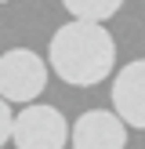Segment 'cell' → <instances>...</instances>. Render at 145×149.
Returning a JSON list of instances; mask_svg holds the SVG:
<instances>
[{"label":"cell","instance_id":"2","mask_svg":"<svg viewBox=\"0 0 145 149\" xmlns=\"http://www.w3.org/2000/svg\"><path fill=\"white\" fill-rule=\"evenodd\" d=\"M47 65L33 47H11L0 55V95L7 102H36L47 87Z\"/></svg>","mask_w":145,"mask_h":149},{"label":"cell","instance_id":"7","mask_svg":"<svg viewBox=\"0 0 145 149\" xmlns=\"http://www.w3.org/2000/svg\"><path fill=\"white\" fill-rule=\"evenodd\" d=\"M11 131H14V113H11V102L0 95V146L11 142Z\"/></svg>","mask_w":145,"mask_h":149},{"label":"cell","instance_id":"5","mask_svg":"<svg viewBox=\"0 0 145 149\" xmlns=\"http://www.w3.org/2000/svg\"><path fill=\"white\" fill-rule=\"evenodd\" d=\"M113 109L130 124L145 131V58L127 62L113 80Z\"/></svg>","mask_w":145,"mask_h":149},{"label":"cell","instance_id":"4","mask_svg":"<svg viewBox=\"0 0 145 149\" xmlns=\"http://www.w3.org/2000/svg\"><path fill=\"white\" fill-rule=\"evenodd\" d=\"M127 127L130 124L116 109L113 113L109 109H87L72 124L69 146H76V149H123L127 146Z\"/></svg>","mask_w":145,"mask_h":149},{"label":"cell","instance_id":"8","mask_svg":"<svg viewBox=\"0 0 145 149\" xmlns=\"http://www.w3.org/2000/svg\"><path fill=\"white\" fill-rule=\"evenodd\" d=\"M0 4H11V0H0Z\"/></svg>","mask_w":145,"mask_h":149},{"label":"cell","instance_id":"3","mask_svg":"<svg viewBox=\"0 0 145 149\" xmlns=\"http://www.w3.org/2000/svg\"><path fill=\"white\" fill-rule=\"evenodd\" d=\"M69 135H72V127L65 124V116L55 106L26 102L22 113H14L11 142L18 149H62V146H69Z\"/></svg>","mask_w":145,"mask_h":149},{"label":"cell","instance_id":"1","mask_svg":"<svg viewBox=\"0 0 145 149\" xmlns=\"http://www.w3.org/2000/svg\"><path fill=\"white\" fill-rule=\"evenodd\" d=\"M47 62L62 84L94 87L113 77L116 69V40L102 22L72 18L58 26V33L47 44Z\"/></svg>","mask_w":145,"mask_h":149},{"label":"cell","instance_id":"6","mask_svg":"<svg viewBox=\"0 0 145 149\" xmlns=\"http://www.w3.org/2000/svg\"><path fill=\"white\" fill-rule=\"evenodd\" d=\"M62 7L72 18H91V22H105L123 7V0H62Z\"/></svg>","mask_w":145,"mask_h":149}]
</instances>
